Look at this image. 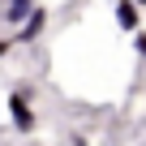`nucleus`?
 Listing matches in <instances>:
<instances>
[{
	"mask_svg": "<svg viewBox=\"0 0 146 146\" xmlns=\"http://www.w3.org/2000/svg\"><path fill=\"white\" fill-rule=\"evenodd\" d=\"M133 5H137V9H146V0H133Z\"/></svg>",
	"mask_w": 146,
	"mask_h": 146,
	"instance_id": "nucleus-7",
	"label": "nucleus"
},
{
	"mask_svg": "<svg viewBox=\"0 0 146 146\" xmlns=\"http://www.w3.org/2000/svg\"><path fill=\"white\" fill-rule=\"evenodd\" d=\"M43 30H47V9H43V5H35V9L26 13V22L13 30V43H35Z\"/></svg>",
	"mask_w": 146,
	"mask_h": 146,
	"instance_id": "nucleus-2",
	"label": "nucleus"
},
{
	"mask_svg": "<svg viewBox=\"0 0 146 146\" xmlns=\"http://www.w3.org/2000/svg\"><path fill=\"white\" fill-rule=\"evenodd\" d=\"M35 5H39V0H0V22H5L9 30H17Z\"/></svg>",
	"mask_w": 146,
	"mask_h": 146,
	"instance_id": "nucleus-3",
	"label": "nucleus"
},
{
	"mask_svg": "<svg viewBox=\"0 0 146 146\" xmlns=\"http://www.w3.org/2000/svg\"><path fill=\"white\" fill-rule=\"evenodd\" d=\"M112 5H116V26L120 30H142V9L133 5V0H112Z\"/></svg>",
	"mask_w": 146,
	"mask_h": 146,
	"instance_id": "nucleus-4",
	"label": "nucleus"
},
{
	"mask_svg": "<svg viewBox=\"0 0 146 146\" xmlns=\"http://www.w3.org/2000/svg\"><path fill=\"white\" fill-rule=\"evenodd\" d=\"M9 125H13V133H22V137H30V133L39 129V112H35L26 86H13V90H9Z\"/></svg>",
	"mask_w": 146,
	"mask_h": 146,
	"instance_id": "nucleus-1",
	"label": "nucleus"
},
{
	"mask_svg": "<svg viewBox=\"0 0 146 146\" xmlns=\"http://www.w3.org/2000/svg\"><path fill=\"white\" fill-rule=\"evenodd\" d=\"M9 52H13V35H0V60H5Z\"/></svg>",
	"mask_w": 146,
	"mask_h": 146,
	"instance_id": "nucleus-6",
	"label": "nucleus"
},
{
	"mask_svg": "<svg viewBox=\"0 0 146 146\" xmlns=\"http://www.w3.org/2000/svg\"><path fill=\"white\" fill-rule=\"evenodd\" d=\"M133 52L146 60V30H133Z\"/></svg>",
	"mask_w": 146,
	"mask_h": 146,
	"instance_id": "nucleus-5",
	"label": "nucleus"
}]
</instances>
